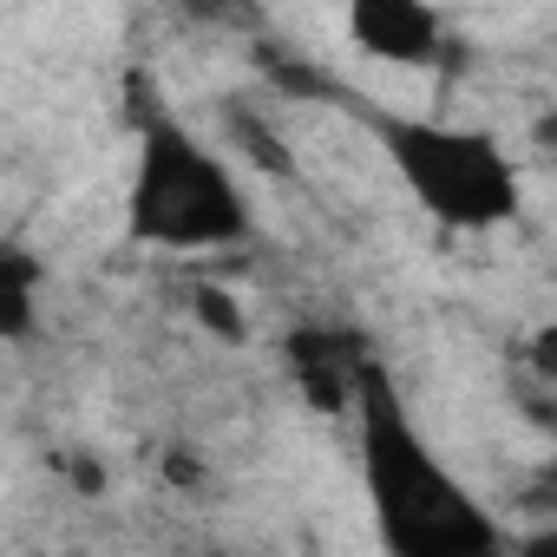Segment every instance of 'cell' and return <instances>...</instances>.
Segmentation results:
<instances>
[{
	"label": "cell",
	"instance_id": "7c38bea8",
	"mask_svg": "<svg viewBox=\"0 0 557 557\" xmlns=\"http://www.w3.org/2000/svg\"><path fill=\"white\" fill-rule=\"evenodd\" d=\"M184 557H203V550H184Z\"/></svg>",
	"mask_w": 557,
	"mask_h": 557
},
{
	"label": "cell",
	"instance_id": "30bf717a",
	"mask_svg": "<svg viewBox=\"0 0 557 557\" xmlns=\"http://www.w3.org/2000/svg\"><path fill=\"white\" fill-rule=\"evenodd\" d=\"M73 485H79V492H106V472H99V459H73Z\"/></svg>",
	"mask_w": 557,
	"mask_h": 557
},
{
	"label": "cell",
	"instance_id": "277c9868",
	"mask_svg": "<svg viewBox=\"0 0 557 557\" xmlns=\"http://www.w3.org/2000/svg\"><path fill=\"white\" fill-rule=\"evenodd\" d=\"M361 368H368V348L348 329H296L289 335V374L309 394V407H322V413H348Z\"/></svg>",
	"mask_w": 557,
	"mask_h": 557
},
{
	"label": "cell",
	"instance_id": "8992f818",
	"mask_svg": "<svg viewBox=\"0 0 557 557\" xmlns=\"http://www.w3.org/2000/svg\"><path fill=\"white\" fill-rule=\"evenodd\" d=\"M34 289H40V262L14 243H0V342L34 329Z\"/></svg>",
	"mask_w": 557,
	"mask_h": 557
},
{
	"label": "cell",
	"instance_id": "7a4b0ae2",
	"mask_svg": "<svg viewBox=\"0 0 557 557\" xmlns=\"http://www.w3.org/2000/svg\"><path fill=\"white\" fill-rule=\"evenodd\" d=\"M132 236H145L158 249H216V243L243 236V197H236L230 171L171 119L138 138Z\"/></svg>",
	"mask_w": 557,
	"mask_h": 557
},
{
	"label": "cell",
	"instance_id": "9c48e42d",
	"mask_svg": "<svg viewBox=\"0 0 557 557\" xmlns=\"http://www.w3.org/2000/svg\"><path fill=\"white\" fill-rule=\"evenodd\" d=\"M164 479H171V485H197V479H203L197 453H171V459H164Z\"/></svg>",
	"mask_w": 557,
	"mask_h": 557
},
{
	"label": "cell",
	"instance_id": "52a82bcc",
	"mask_svg": "<svg viewBox=\"0 0 557 557\" xmlns=\"http://www.w3.org/2000/svg\"><path fill=\"white\" fill-rule=\"evenodd\" d=\"M190 315H197L216 342H243V335H249V329H243V309H236L223 289H210V283H197V289H190Z\"/></svg>",
	"mask_w": 557,
	"mask_h": 557
},
{
	"label": "cell",
	"instance_id": "ba28073f",
	"mask_svg": "<svg viewBox=\"0 0 557 557\" xmlns=\"http://www.w3.org/2000/svg\"><path fill=\"white\" fill-rule=\"evenodd\" d=\"M236 138H243V145L256 151V164H262V171H289V158H283V145H275V138H269V132H262L256 119H236Z\"/></svg>",
	"mask_w": 557,
	"mask_h": 557
},
{
	"label": "cell",
	"instance_id": "8fae6325",
	"mask_svg": "<svg viewBox=\"0 0 557 557\" xmlns=\"http://www.w3.org/2000/svg\"><path fill=\"white\" fill-rule=\"evenodd\" d=\"M524 557H557V524H544V531L524 544Z\"/></svg>",
	"mask_w": 557,
	"mask_h": 557
},
{
	"label": "cell",
	"instance_id": "6da1fadb",
	"mask_svg": "<svg viewBox=\"0 0 557 557\" xmlns=\"http://www.w3.org/2000/svg\"><path fill=\"white\" fill-rule=\"evenodd\" d=\"M355 413H361V466H368V498L387 557H498V524L433 459V446L413 433L407 407L394 400L374 361L355 381Z\"/></svg>",
	"mask_w": 557,
	"mask_h": 557
},
{
	"label": "cell",
	"instance_id": "5b68a950",
	"mask_svg": "<svg viewBox=\"0 0 557 557\" xmlns=\"http://www.w3.org/2000/svg\"><path fill=\"white\" fill-rule=\"evenodd\" d=\"M348 34L374 60H400V66L440 60V14L420 0H361V8H348Z\"/></svg>",
	"mask_w": 557,
	"mask_h": 557
},
{
	"label": "cell",
	"instance_id": "3957f363",
	"mask_svg": "<svg viewBox=\"0 0 557 557\" xmlns=\"http://www.w3.org/2000/svg\"><path fill=\"white\" fill-rule=\"evenodd\" d=\"M400 177L413 184V197L453 223V230H485L505 223L518 210V177L505 164V151L485 132H453V125H420V119H387L381 125Z\"/></svg>",
	"mask_w": 557,
	"mask_h": 557
}]
</instances>
